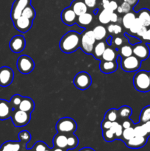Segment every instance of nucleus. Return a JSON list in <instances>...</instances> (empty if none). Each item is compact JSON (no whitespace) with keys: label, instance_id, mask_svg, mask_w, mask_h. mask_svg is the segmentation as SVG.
Here are the masks:
<instances>
[{"label":"nucleus","instance_id":"obj_58","mask_svg":"<svg viewBox=\"0 0 150 151\" xmlns=\"http://www.w3.org/2000/svg\"><path fill=\"white\" fill-rule=\"evenodd\" d=\"M51 151H66L64 149H62V148H59V147H54Z\"/></svg>","mask_w":150,"mask_h":151},{"label":"nucleus","instance_id":"obj_20","mask_svg":"<svg viewBox=\"0 0 150 151\" xmlns=\"http://www.w3.org/2000/svg\"><path fill=\"white\" fill-rule=\"evenodd\" d=\"M35 109V103L34 101L29 97H23L20 105L19 106L18 109L24 111L32 113Z\"/></svg>","mask_w":150,"mask_h":151},{"label":"nucleus","instance_id":"obj_17","mask_svg":"<svg viewBox=\"0 0 150 151\" xmlns=\"http://www.w3.org/2000/svg\"><path fill=\"white\" fill-rule=\"evenodd\" d=\"M147 139H148V137H138V136H135L131 139L125 142V143H126V145L128 147H129V148L138 149L143 147L146 144Z\"/></svg>","mask_w":150,"mask_h":151},{"label":"nucleus","instance_id":"obj_19","mask_svg":"<svg viewBox=\"0 0 150 151\" xmlns=\"http://www.w3.org/2000/svg\"><path fill=\"white\" fill-rule=\"evenodd\" d=\"M100 70L103 73L110 74L116 72L117 70L118 65L116 60H113V61H105L103 60L100 63Z\"/></svg>","mask_w":150,"mask_h":151},{"label":"nucleus","instance_id":"obj_59","mask_svg":"<svg viewBox=\"0 0 150 151\" xmlns=\"http://www.w3.org/2000/svg\"><path fill=\"white\" fill-rule=\"evenodd\" d=\"M24 151H34V150H32V149H28V150H26V149H25Z\"/></svg>","mask_w":150,"mask_h":151},{"label":"nucleus","instance_id":"obj_38","mask_svg":"<svg viewBox=\"0 0 150 151\" xmlns=\"http://www.w3.org/2000/svg\"><path fill=\"white\" fill-rule=\"evenodd\" d=\"M19 141L24 145H26L31 139V135L27 131H22L19 134Z\"/></svg>","mask_w":150,"mask_h":151},{"label":"nucleus","instance_id":"obj_49","mask_svg":"<svg viewBox=\"0 0 150 151\" xmlns=\"http://www.w3.org/2000/svg\"><path fill=\"white\" fill-rule=\"evenodd\" d=\"M146 29H147V27H144V26H142V27H141V29L138 31L136 35L138 37H139V38H141L143 36H144V34L146 33Z\"/></svg>","mask_w":150,"mask_h":151},{"label":"nucleus","instance_id":"obj_9","mask_svg":"<svg viewBox=\"0 0 150 151\" xmlns=\"http://www.w3.org/2000/svg\"><path fill=\"white\" fill-rule=\"evenodd\" d=\"M31 4V0H15L12 6L10 17L13 22L19 19L26 7Z\"/></svg>","mask_w":150,"mask_h":151},{"label":"nucleus","instance_id":"obj_51","mask_svg":"<svg viewBox=\"0 0 150 151\" xmlns=\"http://www.w3.org/2000/svg\"><path fill=\"white\" fill-rule=\"evenodd\" d=\"M122 127H123V128L124 129V128H130V127H132V121L129 120V119H126V120H124L123 122V123H122Z\"/></svg>","mask_w":150,"mask_h":151},{"label":"nucleus","instance_id":"obj_25","mask_svg":"<svg viewBox=\"0 0 150 151\" xmlns=\"http://www.w3.org/2000/svg\"><path fill=\"white\" fill-rule=\"evenodd\" d=\"M93 21V16L90 13H85L84 14L77 16V24L80 27H86L89 25Z\"/></svg>","mask_w":150,"mask_h":151},{"label":"nucleus","instance_id":"obj_1","mask_svg":"<svg viewBox=\"0 0 150 151\" xmlns=\"http://www.w3.org/2000/svg\"><path fill=\"white\" fill-rule=\"evenodd\" d=\"M80 35L75 31H69L62 37L60 48L64 53H72L80 47Z\"/></svg>","mask_w":150,"mask_h":151},{"label":"nucleus","instance_id":"obj_15","mask_svg":"<svg viewBox=\"0 0 150 151\" xmlns=\"http://www.w3.org/2000/svg\"><path fill=\"white\" fill-rule=\"evenodd\" d=\"M26 149V145L21 142L8 141L3 143L0 147L1 151H24Z\"/></svg>","mask_w":150,"mask_h":151},{"label":"nucleus","instance_id":"obj_50","mask_svg":"<svg viewBox=\"0 0 150 151\" xmlns=\"http://www.w3.org/2000/svg\"><path fill=\"white\" fill-rule=\"evenodd\" d=\"M113 43L116 47H120L122 44H123V39L120 37H116L113 40Z\"/></svg>","mask_w":150,"mask_h":151},{"label":"nucleus","instance_id":"obj_13","mask_svg":"<svg viewBox=\"0 0 150 151\" xmlns=\"http://www.w3.org/2000/svg\"><path fill=\"white\" fill-rule=\"evenodd\" d=\"M15 28L21 32H26L30 29L32 26V20L21 16L19 19L13 22Z\"/></svg>","mask_w":150,"mask_h":151},{"label":"nucleus","instance_id":"obj_54","mask_svg":"<svg viewBox=\"0 0 150 151\" xmlns=\"http://www.w3.org/2000/svg\"><path fill=\"white\" fill-rule=\"evenodd\" d=\"M138 1H139V0H124V1L127 2L128 4H130L132 7H135V6L138 4Z\"/></svg>","mask_w":150,"mask_h":151},{"label":"nucleus","instance_id":"obj_11","mask_svg":"<svg viewBox=\"0 0 150 151\" xmlns=\"http://www.w3.org/2000/svg\"><path fill=\"white\" fill-rule=\"evenodd\" d=\"M14 78V73L11 68L2 66L0 68V86L7 87L12 83Z\"/></svg>","mask_w":150,"mask_h":151},{"label":"nucleus","instance_id":"obj_34","mask_svg":"<svg viewBox=\"0 0 150 151\" xmlns=\"http://www.w3.org/2000/svg\"><path fill=\"white\" fill-rule=\"evenodd\" d=\"M142 26L143 25L142 24H141V21L139 20V19H138V17H136L135 22H133V24L131 25L129 29H128V30H129V34H130V35H136L138 31L142 27Z\"/></svg>","mask_w":150,"mask_h":151},{"label":"nucleus","instance_id":"obj_29","mask_svg":"<svg viewBox=\"0 0 150 151\" xmlns=\"http://www.w3.org/2000/svg\"><path fill=\"white\" fill-rule=\"evenodd\" d=\"M78 143H79V140H78V138L76 136H75L73 134H69L68 136L67 149H69V150L74 149L75 147H77Z\"/></svg>","mask_w":150,"mask_h":151},{"label":"nucleus","instance_id":"obj_36","mask_svg":"<svg viewBox=\"0 0 150 151\" xmlns=\"http://www.w3.org/2000/svg\"><path fill=\"white\" fill-rule=\"evenodd\" d=\"M118 116H119V114H118V110L114 109H110L107 111L105 114V116L104 119H108V120L111 121V122H115L117 120Z\"/></svg>","mask_w":150,"mask_h":151},{"label":"nucleus","instance_id":"obj_57","mask_svg":"<svg viewBox=\"0 0 150 151\" xmlns=\"http://www.w3.org/2000/svg\"><path fill=\"white\" fill-rule=\"evenodd\" d=\"M79 151H95L94 149L91 148V147H84V148L81 149Z\"/></svg>","mask_w":150,"mask_h":151},{"label":"nucleus","instance_id":"obj_44","mask_svg":"<svg viewBox=\"0 0 150 151\" xmlns=\"http://www.w3.org/2000/svg\"><path fill=\"white\" fill-rule=\"evenodd\" d=\"M112 125H113V122L108 120V119H104L102 121V122H101V128H102L103 131L110 129V128L112 127Z\"/></svg>","mask_w":150,"mask_h":151},{"label":"nucleus","instance_id":"obj_8","mask_svg":"<svg viewBox=\"0 0 150 151\" xmlns=\"http://www.w3.org/2000/svg\"><path fill=\"white\" fill-rule=\"evenodd\" d=\"M74 84L75 86L80 90L88 89L91 85V77L88 72H81L76 74L74 78Z\"/></svg>","mask_w":150,"mask_h":151},{"label":"nucleus","instance_id":"obj_46","mask_svg":"<svg viewBox=\"0 0 150 151\" xmlns=\"http://www.w3.org/2000/svg\"><path fill=\"white\" fill-rule=\"evenodd\" d=\"M141 39H142L143 42L146 43V44H150V27H147L146 32L141 38Z\"/></svg>","mask_w":150,"mask_h":151},{"label":"nucleus","instance_id":"obj_30","mask_svg":"<svg viewBox=\"0 0 150 151\" xmlns=\"http://www.w3.org/2000/svg\"><path fill=\"white\" fill-rule=\"evenodd\" d=\"M118 114L122 119H128L132 114V109L129 106H124L118 110Z\"/></svg>","mask_w":150,"mask_h":151},{"label":"nucleus","instance_id":"obj_7","mask_svg":"<svg viewBox=\"0 0 150 151\" xmlns=\"http://www.w3.org/2000/svg\"><path fill=\"white\" fill-rule=\"evenodd\" d=\"M17 68L21 73L26 75L33 71L35 68V63L29 56L24 55L18 58Z\"/></svg>","mask_w":150,"mask_h":151},{"label":"nucleus","instance_id":"obj_12","mask_svg":"<svg viewBox=\"0 0 150 151\" xmlns=\"http://www.w3.org/2000/svg\"><path fill=\"white\" fill-rule=\"evenodd\" d=\"M26 41L25 38L22 35H16L13 37L10 41V48L14 53H20L24 50Z\"/></svg>","mask_w":150,"mask_h":151},{"label":"nucleus","instance_id":"obj_45","mask_svg":"<svg viewBox=\"0 0 150 151\" xmlns=\"http://www.w3.org/2000/svg\"><path fill=\"white\" fill-rule=\"evenodd\" d=\"M118 7H119V5H118L117 2H116V1H114V0H111V1H110V2H109V4L108 6H107V10H110V11L114 12L115 10H117Z\"/></svg>","mask_w":150,"mask_h":151},{"label":"nucleus","instance_id":"obj_21","mask_svg":"<svg viewBox=\"0 0 150 151\" xmlns=\"http://www.w3.org/2000/svg\"><path fill=\"white\" fill-rule=\"evenodd\" d=\"M71 7L74 11V13H76V15L77 16L87 13V10H88V7L86 6V4H85L84 1H81V0L74 1L71 3Z\"/></svg>","mask_w":150,"mask_h":151},{"label":"nucleus","instance_id":"obj_24","mask_svg":"<svg viewBox=\"0 0 150 151\" xmlns=\"http://www.w3.org/2000/svg\"><path fill=\"white\" fill-rule=\"evenodd\" d=\"M94 37L96 41H101L107 35V29L102 25H97L93 29Z\"/></svg>","mask_w":150,"mask_h":151},{"label":"nucleus","instance_id":"obj_33","mask_svg":"<svg viewBox=\"0 0 150 151\" xmlns=\"http://www.w3.org/2000/svg\"><path fill=\"white\" fill-rule=\"evenodd\" d=\"M21 16H24V17L27 18V19H30V20H33L35 17V10L34 7H32L31 4L28 5L24 8V10L22 12Z\"/></svg>","mask_w":150,"mask_h":151},{"label":"nucleus","instance_id":"obj_5","mask_svg":"<svg viewBox=\"0 0 150 151\" xmlns=\"http://www.w3.org/2000/svg\"><path fill=\"white\" fill-rule=\"evenodd\" d=\"M141 66V60L134 55L124 58L121 60V66L124 72H132L138 71Z\"/></svg>","mask_w":150,"mask_h":151},{"label":"nucleus","instance_id":"obj_43","mask_svg":"<svg viewBox=\"0 0 150 151\" xmlns=\"http://www.w3.org/2000/svg\"><path fill=\"white\" fill-rule=\"evenodd\" d=\"M49 147L46 145V143L44 142H37L35 144V145L32 147V150L34 151H45L46 149H48Z\"/></svg>","mask_w":150,"mask_h":151},{"label":"nucleus","instance_id":"obj_26","mask_svg":"<svg viewBox=\"0 0 150 151\" xmlns=\"http://www.w3.org/2000/svg\"><path fill=\"white\" fill-rule=\"evenodd\" d=\"M106 48H107L106 47V44L104 41H99L96 44H95L94 47V50H93V54H94V57L97 59L99 58H101Z\"/></svg>","mask_w":150,"mask_h":151},{"label":"nucleus","instance_id":"obj_39","mask_svg":"<svg viewBox=\"0 0 150 151\" xmlns=\"http://www.w3.org/2000/svg\"><path fill=\"white\" fill-rule=\"evenodd\" d=\"M22 99H23V97L19 94H15L11 97L10 103L13 109H17L19 108V106L20 105Z\"/></svg>","mask_w":150,"mask_h":151},{"label":"nucleus","instance_id":"obj_42","mask_svg":"<svg viewBox=\"0 0 150 151\" xmlns=\"http://www.w3.org/2000/svg\"><path fill=\"white\" fill-rule=\"evenodd\" d=\"M131 9H132V6L129 4H128L127 2H125L124 1L123 3H121L120 6H119L117 8V11L119 13H127L131 11Z\"/></svg>","mask_w":150,"mask_h":151},{"label":"nucleus","instance_id":"obj_10","mask_svg":"<svg viewBox=\"0 0 150 151\" xmlns=\"http://www.w3.org/2000/svg\"><path fill=\"white\" fill-rule=\"evenodd\" d=\"M132 54L141 60H144L149 56L150 50L146 43L138 42L132 47Z\"/></svg>","mask_w":150,"mask_h":151},{"label":"nucleus","instance_id":"obj_40","mask_svg":"<svg viewBox=\"0 0 150 151\" xmlns=\"http://www.w3.org/2000/svg\"><path fill=\"white\" fill-rule=\"evenodd\" d=\"M103 138L106 142H113L116 139V136L114 132L111 129L103 131Z\"/></svg>","mask_w":150,"mask_h":151},{"label":"nucleus","instance_id":"obj_61","mask_svg":"<svg viewBox=\"0 0 150 151\" xmlns=\"http://www.w3.org/2000/svg\"><path fill=\"white\" fill-rule=\"evenodd\" d=\"M149 81H150V72H149Z\"/></svg>","mask_w":150,"mask_h":151},{"label":"nucleus","instance_id":"obj_56","mask_svg":"<svg viewBox=\"0 0 150 151\" xmlns=\"http://www.w3.org/2000/svg\"><path fill=\"white\" fill-rule=\"evenodd\" d=\"M114 24H115L112 23L108 25V27H107V31H108L110 33H113V29H114Z\"/></svg>","mask_w":150,"mask_h":151},{"label":"nucleus","instance_id":"obj_18","mask_svg":"<svg viewBox=\"0 0 150 151\" xmlns=\"http://www.w3.org/2000/svg\"><path fill=\"white\" fill-rule=\"evenodd\" d=\"M67 139L68 136L66 134L58 133L54 136L53 139V144L54 147H59L62 149H67Z\"/></svg>","mask_w":150,"mask_h":151},{"label":"nucleus","instance_id":"obj_52","mask_svg":"<svg viewBox=\"0 0 150 151\" xmlns=\"http://www.w3.org/2000/svg\"><path fill=\"white\" fill-rule=\"evenodd\" d=\"M118 20H119V16H118V15L115 12H113L111 13V16H110V22L114 24L118 22Z\"/></svg>","mask_w":150,"mask_h":151},{"label":"nucleus","instance_id":"obj_48","mask_svg":"<svg viewBox=\"0 0 150 151\" xmlns=\"http://www.w3.org/2000/svg\"><path fill=\"white\" fill-rule=\"evenodd\" d=\"M142 125L144 128V129H145L148 137H149L150 136V120L147 121V122H144V123H142Z\"/></svg>","mask_w":150,"mask_h":151},{"label":"nucleus","instance_id":"obj_31","mask_svg":"<svg viewBox=\"0 0 150 151\" xmlns=\"http://www.w3.org/2000/svg\"><path fill=\"white\" fill-rule=\"evenodd\" d=\"M110 129L114 132L116 139L121 138L122 132H123L124 128L121 124H119V122H116V121L113 122V125H112V127L110 128Z\"/></svg>","mask_w":150,"mask_h":151},{"label":"nucleus","instance_id":"obj_55","mask_svg":"<svg viewBox=\"0 0 150 151\" xmlns=\"http://www.w3.org/2000/svg\"><path fill=\"white\" fill-rule=\"evenodd\" d=\"M109 2H110V0H101V6L103 9H107Z\"/></svg>","mask_w":150,"mask_h":151},{"label":"nucleus","instance_id":"obj_2","mask_svg":"<svg viewBox=\"0 0 150 151\" xmlns=\"http://www.w3.org/2000/svg\"><path fill=\"white\" fill-rule=\"evenodd\" d=\"M134 87L141 92H147L150 91V81L149 72L146 71H138L133 78Z\"/></svg>","mask_w":150,"mask_h":151},{"label":"nucleus","instance_id":"obj_14","mask_svg":"<svg viewBox=\"0 0 150 151\" xmlns=\"http://www.w3.org/2000/svg\"><path fill=\"white\" fill-rule=\"evenodd\" d=\"M77 16L71 7H66L61 13V20L65 24L72 25L76 22Z\"/></svg>","mask_w":150,"mask_h":151},{"label":"nucleus","instance_id":"obj_37","mask_svg":"<svg viewBox=\"0 0 150 151\" xmlns=\"http://www.w3.org/2000/svg\"><path fill=\"white\" fill-rule=\"evenodd\" d=\"M120 54L123 58L129 57V56L132 55V47L130 45H126L122 46L120 48Z\"/></svg>","mask_w":150,"mask_h":151},{"label":"nucleus","instance_id":"obj_28","mask_svg":"<svg viewBox=\"0 0 150 151\" xmlns=\"http://www.w3.org/2000/svg\"><path fill=\"white\" fill-rule=\"evenodd\" d=\"M102 60H105V61H113V60H116V53L110 47H107L104 50V53H103L102 56H101Z\"/></svg>","mask_w":150,"mask_h":151},{"label":"nucleus","instance_id":"obj_41","mask_svg":"<svg viewBox=\"0 0 150 151\" xmlns=\"http://www.w3.org/2000/svg\"><path fill=\"white\" fill-rule=\"evenodd\" d=\"M134 133H135V136H138V137H148L146 132L145 129L143 127L142 124L141 125H138L134 127Z\"/></svg>","mask_w":150,"mask_h":151},{"label":"nucleus","instance_id":"obj_47","mask_svg":"<svg viewBox=\"0 0 150 151\" xmlns=\"http://www.w3.org/2000/svg\"><path fill=\"white\" fill-rule=\"evenodd\" d=\"M84 2L86 4V6L90 8L94 7L96 4V0H84Z\"/></svg>","mask_w":150,"mask_h":151},{"label":"nucleus","instance_id":"obj_60","mask_svg":"<svg viewBox=\"0 0 150 151\" xmlns=\"http://www.w3.org/2000/svg\"><path fill=\"white\" fill-rule=\"evenodd\" d=\"M45 151H51V149L49 148H49H48V149H46V150Z\"/></svg>","mask_w":150,"mask_h":151},{"label":"nucleus","instance_id":"obj_53","mask_svg":"<svg viewBox=\"0 0 150 151\" xmlns=\"http://www.w3.org/2000/svg\"><path fill=\"white\" fill-rule=\"evenodd\" d=\"M122 31L121 27L119 24H114V29H113V33L115 35H119V33H121Z\"/></svg>","mask_w":150,"mask_h":151},{"label":"nucleus","instance_id":"obj_3","mask_svg":"<svg viewBox=\"0 0 150 151\" xmlns=\"http://www.w3.org/2000/svg\"><path fill=\"white\" fill-rule=\"evenodd\" d=\"M77 128L76 122L69 117H63L59 119L56 124V130L58 133L64 134H71L75 132Z\"/></svg>","mask_w":150,"mask_h":151},{"label":"nucleus","instance_id":"obj_35","mask_svg":"<svg viewBox=\"0 0 150 151\" xmlns=\"http://www.w3.org/2000/svg\"><path fill=\"white\" fill-rule=\"evenodd\" d=\"M134 137H135V133H134L133 127H130V128H124V129H123L121 139L124 140V142L128 141V140L131 139Z\"/></svg>","mask_w":150,"mask_h":151},{"label":"nucleus","instance_id":"obj_23","mask_svg":"<svg viewBox=\"0 0 150 151\" xmlns=\"http://www.w3.org/2000/svg\"><path fill=\"white\" fill-rule=\"evenodd\" d=\"M136 17L137 16H135V13H132V12L131 11L127 13H125L121 19V22L124 27L126 29H129V27H131V25H132V24H133V22H135Z\"/></svg>","mask_w":150,"mask_h":151},{"label":"nucleus","instance_id":"obj_22","mask_svg":"<svg viewBox=\"0 0 150 151\" xmlns=\"http://www.w3.org/2000/svg\"><path fill=\"white\" fill-rule=\"evenodd\" d=\"M137 17L141 21L143 26L146 27H150V10L146 8L141 9L138 12V15Z\"/></svg>","mask_w":150,"mask_h":151},{"label":"nucleus","instance_id":"obj_62","mask_svg":"<svg viewBox=\"0 0 150 151\" xmlns=\"http://www.w3.org/2000/svg\"><path fill=\"white\" fill-rule=\"evenodd\" d=\"M0 102H1V99H0Z\"/></svg>","mask_w":150,"mask_h":151},{"label":"nucleus","instance_id":"obj_4","mask_svg":"<svg viewBox=\"0 0 150 151\" xmlns=\"http://www.w3.org/2000/svg\"><path fill=\"white\" fill-rule=\"evenodd\" d=\"M96 41V40L94 37L93 30H88L83 32L81 36L80 47L84 52L87 54H92Z\"/></svg>","mask_w":150,"mask_h":151},{"label":"nucleus","instance_id":"obj_32","mask_svg":"<svg viewBox=\"0 0 150 151\" xmlns=\"http://www.w3.org/2000/svg\"><path fill=\"white\" fill-rule=\"evenodd\" d=\"M150 120V106H147L142 109L140 114V122L141 124Z\"/></svg>","mask_w":150,"mask_h":151},{"label":"nucleus","instance_id":"obj_6","mask_svg":"<svg viewBox=\"0 0 150 151\" xmlns=\"http://www.w3.org/2000/svg\"><path fill=\"white\" fill-rule=\"evenodd\" d=\"M11 119L13 125L16 127H23L27 125L31 119L30 113L19 110L14 109L12 112Z\"/></svg>","mask_w":150,"mask_h":151},{"label":"nucleus","instance_id":"obj_16","mask_svg":"<svg viewBox=\"0 0 150 151\" xmlns=\"http://www.w3.org/2000/svg\"><path fill=\"white\" fill-rule=\"evenodd\" d=\"M14 109L10 102L1 100L0 102V120H5L11 116L12 112Z\"/></svg>","mask_w":150,"mask_h":151},{"label":"nucleus","instance_id":"obj_27","mask_svg":"<svg viewBox=\"0 0 150 151\" xmlns=\"http://www.w3.org/2000/svg\"><path fill=\"white\" fill-rule=\"evenodd\" d=\"M113 13L107 9H103L98 16V19L101 24H107L110 22V16Z\"/></svg>","mask_w":150,"mask_h":151},{"label":"nucleus","instance_id":"obj_63","mask_svg":"<svg viewBox=\"0 0 150 151\" xmlns=\"http://www.w3.org/2000/svg\"><path fill=\"white\" fill-rule=\"evenodd\" d=\"M0 151H1V150H0Z\"/></svg>","mask_w":150,"mask_h":151}]
</instances>
